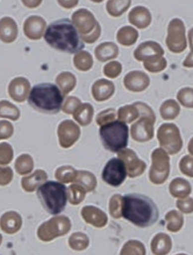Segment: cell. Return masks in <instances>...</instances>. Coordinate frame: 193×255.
Returning <instances> with one entry per match:
<instances>
[{"instance_id": "8", "label": "cell", "mask_w": 193, "mask_h": 255, "mask_svg": "<svg viewBox=\"0 0 193 255\" xmlns=\"http://www.w3.org/2000/svg\"><path fill=\"white\" fill-rule=\"evenodd\" d=\"M46 21L40 16H30L24 24V34L32 40H40L46 32Z\"/></svg>"}, {"instance_id": "22", "label": "cell", "mask_w": 193, "mask_h": 255, "mask_svg": "<svg viewBox=\"0 0 193 255\" xmlns=\"http://www.w3.org/2000/svg\"><path fill=\"white\" fill-rule=\"evenodd\" d=\"M77 103H78V100H76V98H68L67 100H66V103H65L64 106H63L64 112L67 114L72 113L74 106H75V105Z\"/></svg>"}, {"instance_id": "10", "label": "cell", "mask_w": 193, "mask_h": 255, "mask_svg": "<svg viewBox=\"0 0 193 255\" xmlns=\"http://www.w3.org/2000/svg\"><path fill=\"white\" fill-rule=\"evenodd\" d=\"M58 134L60 145L63 148H69L78 139L79 129L73 122L65 121L59 125Z\"/></svg>"}, {"instance_id": "4", "label": "cell", "mask_w": 193, "mask_h": 255, "mask_svg": "<svg viewBox=\"0 0 193 255\" xmlns=\"http://www.w3.org/2000/svg\"><path fill=\"white\" fill-rule=\"evenodd\" d=\"M37 196L43 208L52 215L60 214L66 208V188L59 182L48 181L40 185L38 187Z\"/></svg>"}, {"instance_id": "3", "label": "cell", "mask_w": 193, "mask_h": 255, "mask_svg": "<svg viewBox=\"0 0 193 255\" xmlns=\"http://www.w3.org/2000/svg\"><path fill=\"white\" fill-rule=\"evenodd\" d=\"M64 96L55 84L43 83L33 87L29 94L28 103L38 112L54 115L62 109Z\"/></svg>"}, {"instance_id": "14", "label": "cell", "mask_w": 193, "mask_h": 255, "mask_svg": "<svg viewBox=\"0 0 193 255\" xmlns=\"http://www.w3.org/2000/svg\"><path fill=\"white\" fill-rule=\"evenodd\" d=\"M20 115L21 112L17 106L5 100L0 101V118L8 119L15 122L18 120Z\"/></svg>"}, {"instance_id": "9", "label": "cell", "mask_w": 193, "mask_h": 255, "mask_svg": "<svg viewBox=\"0 0 193 255\" xmlns=\"http://www.w3.org/2000/svg\"><path fill=\"white\" fill-rule=\"evenodd\" d=\"M30 92V83L27 78L16 77L10 82L8 93L10 97L17 103H23L28 98Z\"/></svg>"}, {"instance_id": "5", "label": "cell", "mask_w": 193, "mask_h": 255, "mask_svg": "<svg viewBox=\"0 0 193 255\" xmlns=\"http://www.w3.org/2000/svg\"><path fill=\"white\" fill-rule=\"evenodd\" d=\"M101 142L106 149L117 153L127 147L129 129L125 122L114 121L103 125L100 129Z\"/></svg>"}, {"instance_id": "1", "label": "cell", "mask_w": 193, "mask_h": 255, "mask_svg": "<svg viewBox=\"0 0 193 255\" xmlns=\"http://www.w3.org/2000/svg\"><path fill=\"white\" fill-rule=\"evenodd\" d=\"M44 38L51 47L65 53H78L85 46L80 32L69 18L51 23L45 32Z\"/></svg>"}, {"instance_id": "15", "label": "cell", "mask_w": 193, "mask_h": 255, "mask_svg": "<svg viewBox=\"0 0 193 255\" xmlns=\"http://www.w3.org/2000/svg\"><path fill=\"white\" fill-rule=\"evenodd\" d=\"M56 83L64 96H66L72 89H73L75 85V78L70 73L63 72L57 77Z\"/></svg>"}, {"instance_id": "20", "label": "cell", "mask_w": 193, "mask_h": 255, "mask_svg": "<svg viewBox=\"0 0 193 255\" xmlns=\"http://www.w3.org/2000/svg\"><path fill=\"white\" fill-rule=\"evenodd\" d=\"M14 133V127L7 121H0V140L9 139Z\"/></svg>"}, {"instance_id": "23", "label": "cell", "mask_w": 193, "mask_h": 255, "mask_svg": "<svg viewBox=\"0 0 193 255\" xmlns=\"http://www.w3.org/2000/svg\"><path fill=\"white\" fill-rule=\"evenodd\" d=\"M24 5L29 8H35L41 5L43 0H21Z\"/></svg>"}, {"instance_id": "6", "label": "cell", "mask_w": 193, "mask_h": 255, "mask_svg": "<svg viewBox=\"0 0 193 255\" xmlns=\"http://www.w3.org/2000/svg\"><path fill=\"white\" fill-rule=\"evenodd\" d=\"M70 221L64 216L52 218L38 229L37 236L41 241L50 242L62 237L70 230Z\"/></svg>"}, {"instance_id": "19", "label": "cell", "mask_w": 193, "mask_h": 255, "mask_svg": "<svg viewBox=\"0 0 193 255\" xmlns=\"http://www.w3.org/2000/svg\"><path fill=\"white\" fill-rule=\"evenodd\" d=\"M68 192H69L68 196H69V202L72 205H76V204L82 202L84 195H85L83 189L80 186H76V185H72L69 186Z\"/></svg>"}, {"instance_id": "21", "label": "cell", "mask_w": 193, "mask_h": 255, "mask_svg": "<svg viewBox=\"0 0 193 255\" xmlns=\"http://www.w3.org/2000/svg\"><path fill=\"white\" fill-rule=\"evenodd\" d=\"M13 179V171L10 167H0V186H6Z\"/></svg>"}, {"instance_id": "17", "label": "cell", "mask_w": 193, "mask_h": 255, "mask_svg": "<svg viewBox=\"0 0 193 255\" xmlns=\"http://www.w3.org/2000/svg\"><path fill=\"white\" fill-rule=\"evenodd\" d=\"M75 169L69 166H65V167H59L55 173V177L57 180L59 181L63 182V183H68L72 182L74 180L75 176Z\"/></svg>"}, {"instance_id": "11", "label": "cell", "mask_w": 193, "mask_h": 255, "mask_svg": "<svg viewBox=\"0 0 193 255\" xmlns=\"http://www.w3.org/2000/svg\"><path fill=\"white\" fill-rule=\"evenodd\" d=\"M18 35V27L14 19L4 17L0 19V40L5 43L15 41Z\"/></svg>"}, {"instance_id": "18", "label": "cell", "mask_w": 193, "mask_h": 255, "mask_svg": "<svg viewBox=\"0 0 193 255\" xmlns=\"http://www.w3.org/2000/svg\"><path fill=\"white\" fill-rule=\"evenodd\" d=\"M14 152L12 147L7 143L2 142L0 144V165H6L9 164L13 159Z\"/></svg>"}, {"instance_id": "24", "label": "cell", "mask_w": 193, "mask_h": 255, "mask_svg": "<svg viewBox=\"0 0 193 255\" xmlns=\"http://www.w3.org/2000/svg\"><path fill=\"white\" fill-rule=\"evenodd\" d=\"M59 4L64 8H69L73 4L72 3V0H58Z\"/></svg>"}, {"instance_id": "13", "label": "cell", "mask_w": 193, "mask_h": 255, "mask_svg": "<svg viewBox=\"0 0 193 255\" xmlns=\"http://www.w3.org/2000/svg\"><path fill=\"white\" fill-rule=\"evenodd\" d=\"M47 173L44 170H37L33 174L24 177L21 180V185L26 192H34L40 185L47 180Z\"/></svg>"}, {"instance_id": "7", "label": "cell", "mask_w": 193, "mask_h": 255, "mask_svg": "<svg viewBox=\"0 0 193 255\" xmlns=\"http://www.w3.org/2000/svg\"><path fill=\"white\" fill-rule=\"evenodd\" d=\"M127 176L126 164L123 160L113 158L110 159L104 167L102 178L110 186L117 187L123 184Z\"/></svg>"}, {"instance_id": "2", "label": "cell", "mask_w": 193, "mask_h": 255, "mask_svg": "<svg viewBox=\"0 0 193 255\" xmlns=\"http://www.w3.org/2000/svg\"><path fill=\"white\" fill-rule=\"evenodd\" d=\"M122 214L134 225L148 227L159 218V209L152 199L140 194H127L123 197Z\"/></svg>"}, {"instance_id": "16", "label": "cell", "mask_w": 193, "mask_h": 255, "mask_svg": "<svg viewBox=\"0 0 193 255\" xmlns=\"http://www.w3.org/2000/svg\"><path fill=\"white\" fill-rule=\"evenodd\" d=\"M34 167L33 158L29 154H22L15 162V170L18 174L26 175L30 173Z\"/></svg>"}, {"instance_id": "25", "label": "cell", "mask_w": 193, "mask_h": 255, "mask_svg": "<svg viewBox=\"0 0 193 255\" xmlns=\"http://www.w3.org/2000/svg\"><path fill=\"white\" fill-rule=\"evenodd\" d=\"M2 235L0 234V246H1V244H2Z\"/></svg>"}, {"instance_id": "12", "label": "cell", "mask_w": 193, "mask_h": 255, "mask_svg": "<svg viewBox=\"0 0 193 255\" xmlns=\"http://www.w3.org/2000/svg\"><path fill=\"white\" fill-rule=\"evenodd\" d=\"M22 218L15 211L5 213L0 219V228L7 234H14L21 228Z\"/></svg>"}]
</instances>
